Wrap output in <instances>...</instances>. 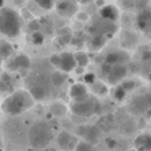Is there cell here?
Returning a JSON list of instances; mask_svg holds the SVG:
<instances>
[{
  "mask_svg": "<svg viewBox=\"0 0 151 151\" xmlns=\"http://www.w3.org/2000/svg\"><path fill=\"white\" fill-rule=\"evenodd\" d=\"M35 102L36 101L27 89H17L5 97L4 101L1 102L0 109L9 117H19V115L27 113L28 110H31Z\"/></svg>",
  "mask_w": 151,
  "mask_h": 151,
  "instance_id": "obj_1",
  "label": "cell"
},
{
  "mask_svg": "<svg viewBox=\"0 0 151 151\" xmlns=\"http://www.w3.org/2000/svg\"><path fill=\"white\" fill-rule=\"evenodd\" d=\"M50 76H52V73H48L45 69L44 72L40 69V70L32 72L27 76V90L31 93L35 101H44L49 97L50 90L53 88Z\"/></svg>",
  "mask_w": 151,
  "mask_h": 151,
  "instance_id": "obj_2",
  "label": "cell"
},
{
  "mask_svg": "<svg viewBox=\"0 0 151 151\" xmlns=\"http://www.w3.org/2000/svg\"><path fill=\"white\" fill-rule=\"evenodd\" d=\"M23 28V17L13 8L3 7L0 9V33L9 39L19 37Z\"/></svg>",
  "mask_w": 151,
  "mask_h": 151,
  "instance_id": "obj_3",
  "label": "cell"
},
{
  "mask_svg": "<svg viewBox=\"0 0 151 151\" xmlns=\"http://www.w3.org/2000/svg\"><path fill=\"white\" fill-rule=\"evenodd\" d=\"M53 141V130L47 121H36L28 130V142L35 150L47 149Z\"/></svg>",
  "mask_w": 151,
  "mask_h": 151,
  "instance_id": "obj_4",
  "label": "cell"
},
{
  "mask_svg": "<svg viewBox=\"0 0 151 151\" xmlns=\"http://www.w3.org/2000/svg\"><path fill=\"white\" fill-rule=\"evenodd\" d=\"M127 110L133 115H146L151 118V90L142 89L131 96L127 102Z\"/></svg>",
  "mask_w": 151,
  "mask_h": 151,
  "instance_id": "obj_5",
  "label": "cell"
},
{
  "mask_svg": "<svg viewBox=\"0 0 151 151\" xmlns=\"http://www.w3.org/2000/svg\"><path fill=\"white\" fill-rule=\"evenodd\" d=\"M129 74V64H121V65H109L102 64L101 65V76L105 78L107 85L117 86L126 80Z\"/></svg>",
  "mask_w": 151,
  "mask_h": 151,
  "instance_id": "obj_6",
  "label": "cell"
},
{
  "mask_svg": "<svg viewBox=\"0 0 151 151\" xmlns=\"http://www.w3.org/2000/svg\"><path fill=\"white\" fill-rule=\"evenodd\" d=\"M70 111L74 115H78V117L89 118V117H93L94 114H97L99 111V104L93 96H90L85 101L72 102Z\"/></svg>",
  "mask_w": 151,
  "mask_h": 151,
  "instance_id": "obj_7",
  "label": "cell"
},
{
  "mask_svg": "<svg viewBox=\"0 0 151 151\" xmlns=\"http://www.w3.org/2000/svg\"><path fill=\"white\" fill-rule=\"evenodd\" d=\"M118 27L117 23H113V21L105 20L99 16L98 20H94V23L91 24V32L93 35H101L105 37H110L113 35H115Z\"/></svg>",
  "mask_w": 151,
  "mask_h": 151,
  "instance_id": "obj_8",
  "label": "cell"
},
{
  "mask_svg": "<svg viewBox=\"0 0 151 151\" xmlns=\"http://www.w3.org/2000/svg\"><path fill=\"white\" fill-rule=\"evenodd\" d=\"M78 4L80 3L77 0H57V3L55 5V9L63 17L72 19L74 16H77V13L80 12L78 11Z\"/></svg>",
  "mask_w": 151,
  "mask_h": 151,
  "instance_id": "obj_9",
  "label": "cell"
},
{
  "mask_svg": "<svg viewBox=\"0 0 151 151\" xmlns=\"http://www.w3.org/2000/svg\"><path fill=\"white\" fill-rule=\"evenodd\" d=\"M135 25L139 32L145 33L146 36H151V8H146L139 11L135 17Z\"/></svg>",
  "mask_w": 151,
  "mask_h": 151,
  "instance_id": "obj_10",
  "label": "cell"
},
{
  "mask_svg": "<svg viewBox=\"0 0 151 151\" xmlns=\"http://www.w3.org/2000/svg\"><path fill=\"white\" fill-rule=\"evenodd\" d=\"M78 143V137L70 134L69 131H61L57 135V145L64 151H73Z\"/></svg>",
  "mask_w": 151,
  "mask_h": 151,
  "instance_id": "obj_11",
  "label": "cell"
},
{
  "mask_svg": "<svg viewBox=\"0 0 151 151\" xmlns=\"http://www.w3.org/2000/svg\"><path fill=\"white\" fill-rule=\"evenodd\" d=\"M130 57L125 50L121 49H111L107 52V55L105 56L104 63L109 64V65H121V64H129Z\"/></svg>",
  "mask_w": 151,
  "mask_h": 151,
  "instance_id": "obj_12",
  "label": "cell"
},
{
  "mask_svg": "<svg viewBox=\"0 0 151 151\" xmlns=\"http://www.w3.org/2000/svg\"><path fill=\"white\" fill-rule=\"evenodd\" d=\"M78 133L80 137L82 138V141H86L91 145L98 143L99 138H101V130L97 126H81L78 127Z\"/></svg>",
  "mask_w": 151,
  "mask_h": 151,
  "instance_id": "obj_13",
  "label": "cell"
},
{
  "mask_svg": "<svg viewBox=\"0 0 151 151\" xmlns=\"http://www.w3.org/2000/svg\"><path fill=\"white\" fill-rule=\"evenodd\" d=\"M69 96L72 98V102H81L88 99L90 97V94H89V89L85 83L76 82L69 89Z\"/></svg>",
  "mask_w": 151,
  "mask_h": 151,
  "instance_id": "obj_14",
  "label": "cell"
},
{
  "mask_svg": "<svg viewBox=\"0 0 151 151\" xmlns=\"http://www.w3.org/2000/svg\"><path fill=\"white\" fill-rule=\"evenodd\" d=\"M77 68L74 55L70 52H63L60 53V63H58L57 70H61L64 73H70Z\"/></svg>",
  "mask_w": 151,
  "mask_h": 151,
  "instance_id": "obj_15",
  "label": "cell"
},
{
  "mask_svg": "<svg viewBox=\"0 0 151 151\" xmlns=\"http://www.w3.org/2000/svg\"><path fill=\"white\" fill-rule=\"evenodd\" d=\"M32 66V61L24 53H19L15 57H12L9 63V69L12 70H24V69H31Z\"/></svg>",
  "mask_w": 151,
  "mask_h": 151,
  "instance_id": "obj_16",
  "label": "cell"
},
{
  "mask_svg": "<svg viewBox=\"0 0 151 151\" xmlns=\"http://www.w3.org/2000/svg\"><path fill=\"white\" fill-rule=\"evenodd\" d=\"M119 9L118 7H115L114 4H105L99 8V16L105 20L113 21V23H117L119 20Z\"/></svg>",
  "mask_w": 151,
  "mask_h": 151,
  "instance_id": "obj_17",
  "label": "cell"
},
{
  "mask_svg": "<svg viewBox=\"0 0 151 151\" xmlns=\"http://www.w3.org/2000/svg\"><path fill=\"white\" fill-rule=\"evenodd\" d=\"M135 151H151V134L141 133L134 139Z\"/></svg>",
  "mask_w": 151,
  "mask_h": 151,
  "instance_id": "obj_18",
  "label": "cell"
},
{
  "mask_svg": "<svg viewBox=\"0 0 151 151\" xmlns=\"http://www.w3.org/2000/svg\"><path fill=\"white\" fill-rule=\"evenodd\" d=\"M139 36L137 32L134 31H129V29H125L122 31V36H121V42H122L123 48H127V49H131V48H135L137 44H138Z\"/></svg>",
  "mask_w": 151,
  "mask_h": 151,
  "instance_id": "obj_19",
  "label": "cell"
},
{
  "mask_svg": "<svg viewBox=\"0 0 151 151\" xmlns=\"http://www.w3.org/2000/svg\"><path fill=\"white\" fill-rule=\"evenodd\" d=\"M15 48L7 40H0V58L1 60H9L12 57Z\"/></svg>",
  "mask_w": 151,
  "mask_h": 151,
  "instance_id": "obj_20",
  "label": "cell"
},
{
  "mask_svg": "<svg viewBox=\"0 0 151 151\" xmlns=\"http://www.w3.org/2000/svg\"><path fill=\"white\" fill-rule=\"evenodd\" d=\"M49 110H50V113H52L55 117L61 118V117H64V115L66 114V111H68V107H66L65 105L63 104V102L56 101V102H53V104H50Z\"/></svg>",
  "mask_w": 151,
  "mask_h": 151,
  "instance_id": "obj_21",
  "label": "cell"
},
{
  "mask_svg": "<svg viewBox=\"0 0 151 151\" xmlns=\"http://www.w3.org/2000/svg\"><path fill=\"white\" fill-rule=\"evenodd\" d=\"M50 80H52V85L53 88H60L65 83L66 81V73L61 70H55L52 72V76H50Z\"/></svg>",
  "mask_w": 151,
  "mask_h": 151,
  "instance_id": "obj_22",
  "label": "cell"
},
{
  "mask_svg": "<svg viewBox=\"0 0 151 151\" xmlns=\"http://www.w3.org/2000/svg\"><path fill=\"white\" fill-rule=\"evenodd\" d=\"M106 39H107V37L101 36V35H93V37H91V40H90L91 49L99 50L105 45V42H106Z\"/></svg>",
  "mask_w": 151,
  "mask_h": 151,
  "instance_id": "obj_23",
  "label": "cell"
},
{
  "mask_svg": "<svg viewBox=\"0 0 151 151\" xmlns=\"http://www.w3.org/2000/svg\"><path fill=\"white\" fill-rule=\"evenodd\" d=\"M74 58H76V63H77V66L80 68H86L89 64V56L86 52H76L74 53Z\"/></svg>",
  "mask_w": 151,
  "mask_h": 151,
  "instance_id": "obj_24",
  "label": "cell"
},
{
  "mask_svg": "<svg viewBox=\"0 0 151 151\" xmlns=\"http://www.w3.org/2000/svg\"><path fill=\"white\" fill-rule=\"evenodd\" d=\"M58 40H60L61 45H66L69 42H72V32L70 29L65 28V29H61L60 33H58Z\"/></svg>",
  "mask_w": 151,
  "mask_h": 151,
  "instance_id": "obj_25",
  "label": "cell"
},
{
  "mask_svg": "<svg viewBox=\"0 0 151 151\" xmlns=\"http://www.w3.org/2000/svg\"><path fill=\"white\" fill-rule=\"evenodd\" d=\"M126 97H127V91H126L121 85H117V86H115L114 90H113V98H114L115 101L121 102V101H123Z\"/></svg>",
  "mask_w": 151,
  "mask_h": 151,
  "instance_id": "obj_26",
  "label": "cell"
},
{
  "mask_svg": "<svg viewBox=\"0 0 151 151\" xmlns=\"http://www.w3.org/2000/svg\"><path fill=\"white\" fill-rule=\"evenodd\" d=\"M35 3L40 8H42V9L50 11V9H55V5L57 3V0H35Z\"/></svg>",
  "mask_w": 151,
  "mask_h": 151,
  "instance_id": "obj_27",
  "label": "cell"
},
{
  "mask_svg": "<svg viewBox=\"0 0 151 151\" xmlns=\"http://www.w3.org/2000/svg\"><path fill=\"white\" fill-rule=\"evenodd\" d=\"M12 86V80L8 74H3L0 77V91H8Z\"/></svg>",
  "mask_w": 151,
  "mask_h": 151,
  "instance_id": "obj_28",
  "label": "cell"
},
{
  "mask_svg": "<svg viewBox=\"0 0 151 151\" xmlns=\"http://www.w3.org/2000/svg\"><path fill=\"white\" fill-rule=\"evenodd\" d=\"M32 37H31V41L33 45H42L44 44V40H45V36L41 33V32H35V33H31Z\"/></svg>",
  "mask_w": 151,
  "mask_h": 151,
  "instance_id": "obj_29",
  "label": "cell"
},
{
  "mask_svg": "<svg viewBox=\"0 0 151 151\" xmlns=\"http://www.w3.org/2000/svg\"><path fill=\"white\" fill-rule=\"evenodd\" d=\"M119 85L122 86L127 93H130V91H133V90H135L137 89V82L135 81H133V80H123Z\"/></svg>",
  "mask_w": 151,
  "mask_h": 151,
  "instance_id": "obj_30",
  "label": "cell"
},
{
  "mask_svg": "<svg viewBox=\"0 0 151 151\" xmlns=\"http://www.w3.org/2000/svg\"><path fill=\"white\" fill-rule=\"evenodd\" d=\"M73 151H93V145L86 141H78L77 146Z\"/></svg>",
  "mask_w": 151,
  "mask_h": 151,
  "instance_id": "obj_31",
  "label": "cell"
},
{
  "mask_svg": "<svg viewBox=\"0 0 151 151\" xmlns=\"http://www.w3.org/2000/svg\"><path fill=\"white\" fill-rule=\"evenodd\" d=\"M40 28H41V23L39 20H31L27 25V31L29 33H35V32H40Z\"/></svg>",
  "mask_w": 151,
  "mask_h": 151,
  "instance_id": "obj_32",
  "label": "cell"
},
{
  "mask_svg": "<svg viewBox=\"0 0 151 151\" xmlns=\"http://www.w3.org/2000/svg\"><path fill=\"white\" fill-rule=\"evenodd\" d=\"M83 80H85V82L88 83V85H93L97 81V77H96V74H93V73H86V74H83Z\"/></svg>",
  "mask_w": 151,
  "mask_h": 151,
  "instance_id": "obj_33",
  "label": "cell"
},
{
  "mask_svg": "<svg viewBox=\"0 0 151 151\" xmlns=\"http://www.w3.org/2000/svg\"><path fill=\"white\" fill-rule=\"evenodd\" d=\"M91 1H94V0H78L80 4H89V3H91Z\"/></svg>",
  "mask_w": 151,
  "mask_h": 151,
  "instance_id": "obj_34",
  "label": "cell"
},
{
  "mask_svg": "<svg viewBox=\"0 0 151 151\" xmlns=\"http://www.w3.org/2000/svg\"><path fill=\"white\" fill-rule=\"evenodd\" d=\"M4 7V0H0V9Z\"/></svg>",
  "mask_w": 151,
  "mask_h": 151,
  "instance_id": "obj_35",
  "label": "cell"
},
{
  "mask_svg": "<svg viewBox=\"0 0 151 151\" xmlns=\"http://www.w3.org/2000/svg\"><path fill=\"white\" fill-rule=\"evenodd\" d=\"M1 147H3V141L0 139V149H1Z\"/></svg>",
  "mask_w": 151,
  "mask_h": 151,
  "instance_id": "obj_36",
  "label": "cell"
},
{
  "mask_svg": "<svg viewBox=\"0 0 151 151\" xmlns=\"http://www.w3.org/2000/svg\"><path fill=\"white\" fill-rule=\"evenodd\" d=\"M1 61H3V60H1V58H0V63H1Z\"/></svg>",
  "mask_w": 151,
  "mask_h": 151,
  "instance_id": "obj_37",
  "label": "cell"
},
{
  "mask_svg": "<svg viewBox=\"0 0 151 151\" xmlns=\"http://www.w3.org/2000/svg\"><path fill=\"white\" fill-rule=\"evenodd\" d=\"M0 113H1V109H0Z\"/></svg>",
  "mask_w": 151,
  "mask_h": 151,
  "instance_id": "obj_38",
  "label": "cell"
},
{
  "mask_svg": "<svg viewBox=\"0 0 151 151\" xmlns=\"http://www.w3.org/2000/svg\"><path fill=\"white\" fill-rule=\"evenodd\" d=\"M105 1H106V0H105ZM107 1H109V0H107Z\"/></svg>",
  "mask_w": 151,
  "mask_h": 151,
  "instance_id": "obj_39",
  "label": "cell"
}]
</instances>
